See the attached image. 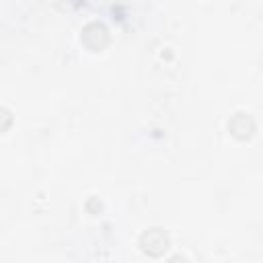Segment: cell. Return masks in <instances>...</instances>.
<instances>
[{"mask_svg":"<svg viewBox=\"0 0 263 263\" xmlns=\"http://www.w3.org/2000/svg\"><path fill=\"white\" fill-rule=\"evenodd\" d=\"M168 245H171L168 234L162 228H148L140 236V249L150 257H162L168 251Z\"/></svg>","mask_w":263,"mask_h":263,"instance_id":"1","label":"cell"},{"mask_svg":"<svg viewBox=\"0 0 263 263\" xmlns=\"http://www.w3.org/2000/svg\"><path fill=\"white\" fill-rule=\"evenodd\" d=\"M255 121L247 113H234V117L228 121V132L238 140H249L255 136Z\"/></svg>","mask_w":263,"mask_h":263,"instance_id":"3","label":"cell"},{"mask_svg":"<svg viewBox=\"0 0 263 263\" xmlns=\"http://www.w3.org/2000/svg\"><path fill=\"white\" fill-rule=\"evenodd\" d=\"M80 41H82L90 51H103V49L107 47V43H109V31H107V27H105L103 23L92 21V23H88V25L82 29Z\"/></svg>","mask_w":263,"mask_h":263,"instance_id":"2","label":"cell"},{"mask_svg":"<svg viewBox=\"0 0 263 263\" xmlns=\"http://www.w3.org/2000/svg\"><path fill=\"white\" fill-rule=\"evenodd\" d=\"M12 125V113L6 107H0V132H6Z\"/></svg>","mask_w":263,"mask_h":263,"instance_id":"4","label":"cell"}]
</instances>
